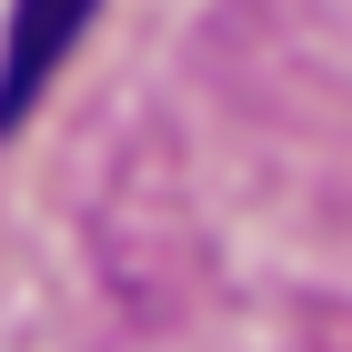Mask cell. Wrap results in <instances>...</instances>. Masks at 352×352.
I'll use <instances>...</instances> for the list:
<instances>
[{"instance_id": "obj_1", "label": "cell", "mask_w": 352, "mask_h": 352, "mask_svg": "<svg viewBox=\"0 0 352 352\" xmlns=\"http://www.w3.org/2000/svg\"><path fill=\"white\" fill-rule=\"evenodd\" d=\"M91 0H21L10 10V51H0V131H21L30 101L51 91V71L71 60V41H81Z\"/></svg>"}]
</instances>
